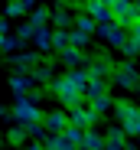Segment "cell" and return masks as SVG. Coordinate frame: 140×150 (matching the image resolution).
<instances>
[{
  "label": "cell",
  "mask_w": 140,
  "mask_h": 150,
  "mask_svg": "<svg viewBox=\"0 0 140 150\" xmlns=\"http://www.w3.org/2000/svg\"><path fill=\"white\" fill-rule=\"evenodd\" d=\"M46 127H49L52 134H65L68 127H72V117H65L62 111H56V114H49V117H46Z\"/></svg>",
  "instance_id": "cell-5"
},
{
  "label": "cell",
  "mask_w": 140,
  "mask_h": 150,
  "mask_svg": "<svg viewBox=\"0 0 140 150\" xmlns=\"http://www.w3.org/2000/svg\"><path fill=\"white\" fill-rule=\"evenodd\" d=\"M104 144H108L104 150H124V131H111Z\"/></svg>",
  "instance_id": "cell-7"
},
{
  "label": "cell",
  "mask_w": 140,
  "mask_h": 150,
  "mask_svg": "<svg viewBox=\"0 0 140 150\" xmlns=\"http://www.w3.org/2000/svg\"><path fill=\"white\" fill-rule=\"evenodd\" d=\"M13 114H16V121H23V124H36V117H39V111L33 108V101H16V108H13Z\"/></svg>",
  "instance_id": "cell-3"
},
{
  "label": "cell",
  "mask_w": 140,
  "mask_h": 150,
  "mask_svg": "<svg viewBox=\"0 0 140 150\" xmlns=\"http://www.w3.org/2000/svg\"><path fill=\"white\" fill-rule=\"evenodd\" d=\"M78 26H82V33H95V20H91V16H82Z\"/></svg>",
  "instance_id": "cell-8"
},
{
  "label": "cell",
  "mask_w": 140,
  "mask_h": 150,
  "mask_svg": "<svg viewBox=\"0 0 140 150\" xmlns=\"http://www.w3.org/2000/svg\"><path fill=\"white\" fill-rule=\"evenodd\" d=\"M95 117H98V111H88L85 105H78V108H72V127H88V124H95Z\"/></svg>",
  "instance_id": "cell-4"
},
{
  "label": "cell",
  "mask_w": 140,
  "mask_h": 150,
  "mask_svg": "<svg viewBox=\"0 0 140 150\" xmlns=\"http://www.w3.org/2000/svg\"><path fill=\"white\" fill-rule=\"evenodd\" d=\"M23 140H26V131H10V144H23Z\"/></svg>",
  "instance_id": "cell-9"
},
{
  "label": "cell",
  "mask_w": 140,
  "mask_h": 150,
  "mask_svg": "<svg viewBox=\"0 0 140 150\" xmlns=\"http://www.w3.org/2000/svg\"><path fill=\"white\" fill-rule=\"evenodd\" d=\"M114 79H117V85H134V82H137V75H134V69H130V65H117Z\"/></svg>",
  "instance_id": "cell-6"
},
{
  "label": "cell",
  "mask_w": 140,
  "mask_h": 150,
  "mask_svg": "<svg viewBox=\"0 0 140 150\" xmlns=\"http://www.w3.org/2000/svg\"><path fill=\"white\" fill-rule=\"evenodd\" d=\"M88 13H91L95 23H111V20H114V10H111L108 0H91V4H88Z\"/></svg>",
  "instance_id": "cell-2"
},
{
  "label": "cell",
  "mask_w": 140,
  "mask_h": 150,
  "mask_svg": "<svg viewBox=\"0 0 140 150\" xmlns=\"http://www.w3.org/2000/svg\"><path fill=\"white\" fill-rule=\"evenodd\" d=\"M117 117H121V127H124V134H140V108L117 105Z\"/></svg>",
  "instance_id": "cell-1"
}]
</instances>
